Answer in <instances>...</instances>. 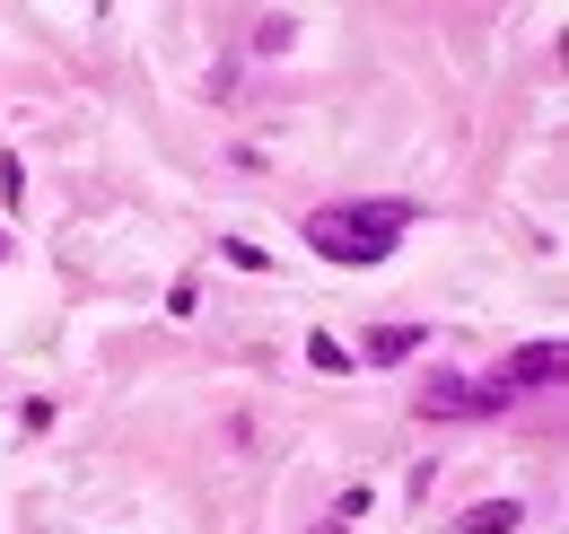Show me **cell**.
I'll return each instance as SVG.
<instances>
[{
  "instance_id": "6da1fadb",
  "label": "cell",
  "mask_w": 569,
  "mask_h": 534,
  "mask_svg": "<svg viewBox=\"0 0 569 534\" xmlns=\"http://www.w3.org/2000/svg\"><path fill=\"white\" fill-rule=\"evenodd\" d=\"M298 237L325 255V264H386L403 237H412V201H316L298 219Z\"/></svg>"
},
{
  "instance_id": "277c9868",
  "label": "cell",
  "mask_w": 569,
  "mask_h": 534,
  "mask_svg": "<svg viewBox=\"0 0 569 534\" xmlns=\"http://www.w3.org/2000/svg\"><path fill=\"white\" fill-rule=\"evenodd\" d=\"M517 526H526V500H473L456 517V534H517Z\"/></svg>"
},
{
  "instance_id": "ba28073f",
  "label": "cell",
  "mask_w": 569,
  "mask_h": 534,
  "mask_svg": "<svg viewBox=\"0 0 569 534\" xmlns=\"http://www.w3.org/2000/svg\"><path fill=\"white\" fill-rule=\"evenodd\" d=\"M289 36H298V27H289V18H263V27H254V53H281Z\"/></svg>"
},
{
  "instance_id": "8992f818",
  "label": "cell",
  "mask_w": 569,
  "mask_h": 534,
  "mask_svg": "<svg viewBox=\"0 0 569 534\" xmlns=\"http://www.w3.org/2000/svg\"><path fill=\"white\" fill-rule=\"evenodd\" d=\"M307 359H316V368H333V377L351 368V350H342V342H325V334H307Z\"/></svg>"
},
{
  "instance_id": "7a4b0ae2",
  "label": "cell",
  "mask_w": 569,
  "mask_h": 534,
  "mask_svg": "<svg viewBox=\"0 0 569 534\" xmlns=\"http://www.w3.org/2000/svg\"><path fill=\"white\" fill-rule=\"evenodd\" d=\"M412 412H421V421H491L508 403H499L491 377H429L421 395H412Z\"/></svg>"
},
{
  "instance_id": "52a82bcc",
  "label": "cell",
  "mask_w": 569,
  "mask_h": 534,
  "mask_svg": "<svg viewBox=\"0 0 569 534\" xmlns=\"http://www.w3.org/2000/svg\"><path fill=\"white\" fill-rule=\"evenodd\" d=\"M219 255H228V264H237V271H272V255H263V246H246V237H228Z\"/></svg>"
},
{
  "instance_id": "9c48e42d",
  "label": "cell",
  "mask_w": 569,
  "mask_h": 534,
  "mask_svg": "<svg viewBox=\"0 0 569 534\" xmlns=\"http://www.w3.org/2000/svg\"><path fill=\"white\" fill-rule=\"evenodd\" d=\"M316 534H351V526H316Z\"/></svg>"
},
{
  "instance_id": "3957f363",
  "label": "cell",
  "mask_w": 569,
  "mask_h": 534,
  "mask_svg": "<svg viewBox=\"0 0 569 534\" xmlns=\"http://www.w3.org/2000/svg\"><path fill=\"white\" fill-rule=\"evenodd\" d=\"M552 377H561V342H526V350L499 368L491 386H499V403H517V395H543Z\"/></svg>"
},
{
  "instance_id": "5b68a950",
  "label": "cell",
  "mask_w": 569,
  "mask_h": 534,
  "mask_svg": "<svg viewBox=\"0 0 569 534\" xmlns=\"http://www.w3.org/2000/svg\"><path fill=\"white\" fill-rule=\"evenodd\" d=\"M359 350H368L377 368H395V359H412V350H421V325H377V334L359 342Z\"/></svg>"
},
{
  "instance_id": "30bf717a",
  "label": "cell",
  "mask_w": 569,
  "mask_h": 534,
  "mask_svg": "<svg viewBox=\"0 0 569 534\" xmlns=\"http://www.w3.org/2000/svg\"><path fill=\"white\" fill-rule=\"evenodd\" d=\"M0 255H9V246H0Z\"/></svg>"
}]
</instances>
